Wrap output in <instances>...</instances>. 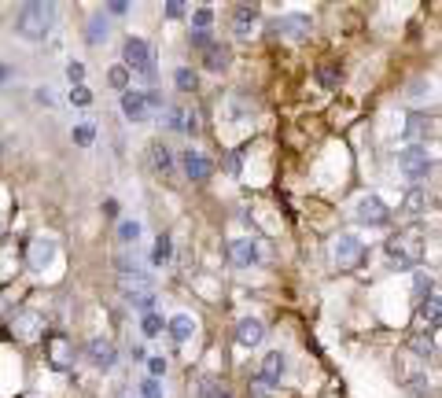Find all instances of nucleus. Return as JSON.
Wrapping results in <instances>:
<instances>
[{
  "instance_id": "48",
  "label": "nucleus",
  "mask_w": 442,
  "mask_h": 398,
  "mask_svg": "<svg viewBox=\"0 0 442 398\" xmlns=\"http://www.w3.org/2000/svg\"><path fill=\"white\" fill-rule=\"evenodd\" d=\"M33 100H37V104H45V107H52V104H56V96H52V89H37V93H33Z\"/></svg>"
},
{
  "instance_id": "13",
  "label": "nucleus",
  "mask_w": 442,
  "mask_h": 398,
  "mask_svg": "<svg viewBox=\"0 0 442 398\" xmlns=\"http://www.w3.org/2000/svg\"><path fill=\"white\" fill-rule=\"evenodd\" d=\"M89 362H93L96 369H103V372H111L114 362H119V351H114V343H111V339L96 336L93 343H89Z\"/></svg>"
},
{
  "instance_id": "22",
  "label": "nucleus",
  "mask_w": 442,
  "mask_h": 398,
  "mask_svg": "<svg viewBox=\"0 0 442 398\" xmlns=\"http://www.w3.org/2000/svg\"><path fill=\"white\" fill-rule=\"evenodd\" d=\"M432 291H435V277L427 273V269H413V299H417V306H420Z\"/></svg>"
},
{
  "instance_id": "38",
  "label": "nucleus",
  "mask_w": 442,
  "mask_h": 398,
  "mask_svg": "<svg viewBox=\"0 0 442 398\" xmlns=\"http://www.w3.org/2000/svg\"><path fill=\"white\" fill-rule=\"evenodd\" d=\"M166 325H162V317L159 314H144V336H159Z\"/></svg>"
},
{
  "instance_id": "27",
  "label": "nucleus",
  "mask_w": 442,
  "mask_h": 398,
  "mask_svg": "<svg viewBox=\"0 0 442 398\" xmlns=\"http://www.w3.org/2000/svg\"><path fill=\"white\" fill-rule=\"evenodd\" d=\"M170 254H174V243H170V236H159V240H155V247H151V266L170 262Z\"/></svg>"
},
{
  "instance_id": "34",
  "label": "nucleus",
  "mask_w": 442,
  "mask_h": 398,
  "mask_svg": "<svg viewBox=\"0 0 442 398\" xmlns=\"http://www.w3.org/2000/svg\"><path fill=\"white\" fill-rule=\"evenodd\" d=\"M70 104L89 107V104H93V89H89V85H74V89H70Z\"/></svg>"
},
{
  "instance_id": "30",
  "label": "nucleus",
  "mask_w": 442,
  "mask_h": 398,
  "mask_svg": "<svg viewBox=\"0 0 442 398\" xmlns=\"http://www.w3.org/2000/svg\"><path fill=\"white\" fill-rule=\"evenodd\" d=\"M409 100H413V104H432V100H435L432 82H413L409 85Z\"/></svg>"
},
{
  "instance_id": "1",
  "label": "nucleus",
  "mask_w": 442,
  "mask_h": 398,
  "mask_svg": "<svg viewBox=\"0 0 442 398\" xmlns=\"http://www.w3.org/2000/svg\"><path fill=\"white\" fill-rule=\"evenodd\" d=\"M424 240H427L424 225H409V229H402V233H395L391 240L383 243L391 269H417L424 262V251H427Z\"/></svg>"
},
{
  "instance_id": "8",
  "label": "nucleus",
  "mask_w": 442,
  "mask_h": 398,
  "mask_svg": "<svg viewBox=\"0 0 442 398\" xmlns=\"http://www.w3.org/2000/svg\"><path fill=\"white\" fill-rule=\"evenodd\" d=\"M435 137H439L435 114H432V118H427V114H413V118L406 122V130H402V140H409V144H420V148H427Z\"/></svg>"
},
{
  "instance_id": "51",
  "label": "nucleus",
  "mask_w": 442,
  "mask_h": 398,
  "mask_svg": "<svg viewBox=\"0 0 442 398\" xmlns=\"http://www.w3.org/2000/svg\"><path fill=\"white\" fill-rule=\"evenodd\" d=\"M8 78H11V70H8V67H0V82H8Z\"/></svg>"
},
{
  "instance_id": "43",
  "label": "nucleus",
  "mask_w": 442,
  "mask_h": 398,
  "mask_svg": "<svg viewBox=\"0 0 442 398\" xmlns=\"http://www.w3.org/2000/svg\"><path fill=\"white\" fill-rule=\"evenodd\" d=\"M148 369H151V380H159L162 372H166V358L159 354V358H148Z\"/></svg>"
},
{
  "instance_id": "46",
  "label": "nucleus",
  "mask_w": 442,
  "mask_h": 398,
  "mask_svg": "<svg viewBox=\"0 0 442 398\" xmlns=\"http://www.w3.org/2000/svg\"><path fill=\"white\" fill-rule=\"evenodd\" d=\"M129 11V0H107V15H125Z\"/></svg>"
},
{
  "instance_id": "21",
  "label": "nucleus",
  "mask_w": 442,
  "mask_h": 398,
  "mask_svg": "<svg viewBox=\"0 0 442 398\" xmlns=\"http://www.w3.org/2000/svg\"><path fill=\"white\" fill-rule=\"evenodd\" d=\"M166 328H170L174 343H188L192 336H196V321H192L188 314H174V317H170V325H166Z\"/></svg>"
},
{
  "instance_id": "50",
  "label": "nucleus",
  "mask_w": 442,
  "mask_h": 398,
  "mask_svg": "<svg viewBox=\"0 0 442 398\" xmlns=\"http://www.w3.org/2000/svg\"><path fill=\"white\" fill-rule=\"evenodd\" d=\"M103 214H107V217H119V199H107V203H103Z\"/></svg>"
},
{
  "instance_id": "47",
  "label": "nucleus",
  "mask_w": 442,
  "mask_h": 398,
  "mask_svg": "<svg viewBox=\"0 0 442 398\" xmlns=\"http://www.w3.org/2000/svg\"><path fill=\"white\" fill-rule=\"evenodd\" d=\"M52 362H56L59 369H63V365H67V343H63V336L56 339V358H52Z\"/></svg>"
},
{
  "instance_id": "42",
  "label": "nucleus",
  "mask_w": 442,
  "mask_h": 398,
  "mask_svg": "<svg viewBox=\"0 0 442 398\" xmlns=\"http://www.w3.org/2000/svg\"><path fill=\"white\" fill-rule=\"evenodd\" d=\"M140 395H144V398H162L159 380H144V383H140Z\"/></svg>"
},
{
  "instance_id": "3",
  "label": "nucleus",
  "mask_w": 442,
  "mask_h": 398,
  "mask_svg": "<svg viewBox=\"0 0 442 398\" xmlns=\"http://www.w3.org/2000/svg\"><path fill=\"white\" fill-rule=\"evenodd\" d=\"M122 56H125V70L140 74L144 82H155V78H159V70H155V52H151V45L144 41V37H125Z\"/></svg>"
},
{
  "instance_id": "11",
  "label": "nucleus",
  "mask_w": 442,
  "mask_h": 398,
  "mask_svg": "<svg viewBox=\"0 0 442 398\" xmlns=\"http://www.w3.org/2000/svg\"><path fill=\"white\" fill-rule=\"evenodd\" d=\"M181 166H185V177L188 181H206L211 177V159L203 155V151H196V148H188V151H181Z\"/></svg>"
},
{
  "instance_id": "35",
  "label": "nucleus",
  "mask_w": 442,
  "mask_h": 398,
  "mask_svg": "<svg viewBox=\"0 0 442 398\" xmlns=\"http://www.w3.org/2000/svg\"><path fill=\"white\" fill-rule=\"evenodd\" d=\"M125 303L140 314H155V295H133V299H125Z\"/></svg>"
},
{
  "instance_id": "40",
  "label": "nucleus",
  "mask_w": 442,
  "mask_h": 398,
  "mask_svg": "<svg viewBox=\"0 0 442 398\" xmlns=\"http://www.w3.org/2000/svg\"><path fill=\"white\" fill-rule=\"evenodd\" d=\"M144 104H148V111H151V114H159V111L166 107V100H162V93H155V89H148V93H144Z\"/></svg>"
},
{
  "instance_id": "28",
  "label": "nucleus",
  "mask_w": 442,
  "mask_h": 398,
  "mask_svg": "<svg viewBox=\"0 0 442 398\" xmlns=\"http://www.w3.org/2000/svg\"><path fill=\"white\" fill-rule=\"evenodd\" d=\"M37 325H41V317H37V314H30V310H26V314H19V321H15L19 336H26V339H33V336H37Z\"/></svg>"
},
{
  "instance_id": "25",
  "label": "nucleus",
  "mask_w": 442,
  "mask_h": 398,
  "mask_svg": "<svg viewBox=\"0 0 442 398\" xmlns=\"http://www.w3.org/2000/svg\"><path fill=\"white\" fill-rule=\"evenodd\" d=\"M232 19H236V37H251V26H254V19H258V8L254 4H240Z\"/></svg>"
},
{
  "instance_id": "36",
  "label": "nucleus",
  "mask_w": 442,
  "mask_h": 398,
  "mask_svg": "<svg viewBox=\"0 0 442 398\" xmlns=\"http://www.w3.org/2000/svg\"><path fill=\"white\" fill-rule=\"evenodd\" d=\"M188 41H192V48H203V52H206V48L214 45V37H211V30H192Z\"/></svg>"
},
{
  "instance_id": "39",
  "label": "nucleus",
  "mask_w": 442,
  "mask_h": 398,
  "mask_svg": "<svg viewBox=\"0 0 442 398\" xmlns=\"http://www.w3.org/2000/svg\"><path fill=\"white\" fill-rule=\"evenodd\" d=\"M413 351H417L420 358H435V343L427 336H417V339H413Z\"/></svg>"
},
{
  "instance_id": "12",
  "label": "nucleus",
  "mask_w": 442,
  "mask_h": 398,
  "mask_svg": "<svg viewBox=\"0 0 442 398\" xmlns=\"http://www.w3.org/2000/svg\"><path fill=\"white\" fill-rule=\"evenodd\" d=\"M119 288H122L125 299H133V295H155V277L133 269V273H122L119 277Z\"/></svg>"
},
{
  "instance_id": "7",
  "label": "nucleus",
  "mask_w": 442,
  "mask_h": 398,
  "mask_svg": "<svg viewBox=\"0 0 442 398\" xmlns=\"http://www.w3.org/2000/svg\"><path fill=\"white\" fill-rule=\"evenodd\" d=\"M273 37H291V41H303V37H310V30H314V22H310V15H280V19H269L266 26Z\"/></svg>"
},
{
  "instance_id": "37",
  "label": "nucleus",
  "mask_w": 442,
  "mask_h": 398,
  "mask_svg": "<svg viewBox=\"0 0 442 398\" xmlns=\"http://www.w3.org/2000/svg\"><path fill=\"white\" fill-rule=\"evenodd\" d=\"M67 82H70V85H82V82H85V63H77V59L67 63Z\"/></svg>"
},
{
  "instance_id": "29",
  "label": "nucleus",
  "mask_w": 442,
  "mask_h": 398,
  "mask_svg": "<svg viewBox=\"0 0 442 398\" xmlns=\"http://www.w3.org/2000/svg\"><path fill=\"white\" fill-rule=\"evenodd\" d=\"M119 240H122V247H137L140 222H119Z\"/></svg>"
},
{
  "instance_id": "14",
  "label": "nucleus",
  "mask_w": 442,
  "mask_h": 398,
  "mask_svg": "<svg viewBox=\"0 0 442 398\" xmlns=\"http://www.w3.org/2000/svg\"><path fill=\"white\" fill-rule=\"evenodd\" d=\"M122 114L129 122H148L151 118V111L144 104V93H137V89H125L122 93Z\"/></svg>"
},
{
  "instance_id": "17",
  "label": "nucleus",
  "mask_w": 442,
  "mask_h": 398,
  "mask_svg": "<svg viewBox=\"0 0 442 398\" xmlns=\"http://www.w3.org/2000/svg\"><path fill=\"white\" fill-rule=\"evenodd\" d=\"M56 240H52V236H41V240H33V247H30V266L33 269H45L52 259H56Z\"/></svg>"
},
{
  "instance_id": "16",
  "label": "nucleus",
  "mask_w": 442,
  "mask_h": 398,
  "mask_svg": "<svg viewBox=\"0 0 442 398\" xmlns=\"http://www.w3.org/2000/svg\"><path fill=\"white\" fill-rule=\"evenodd\" d=\"M420 317H424V332L427 336H435L439 325H442V303H439V291H432L427 299L420 303Z\"/></svg>"
},
{
  "instance_id": "33",
  "label": "nucleus",
  "mask_w": 442,
  "mask_h": 398,
  "mask_svg": "<svg viewBox=\"0 0 442 398\" xmlns=\"http://www.w3.org/2000/svg\"><path fill=\"white\" fill-rule=\"evenodd\" d=\"M211 19H214L211 8H196L192 11V30H211Z\"/></svg>"
},
{
  "instance_id": "4",
  "label": "nucleus",
  "mask_w": 442,
  "mask_h": 398,
  "mask_svg": "<svg viewBox=\"0 0 442 398\" xmlns=\"http://www.w3.org/2000/svg\"><path fill=\"white\" fill-rule=\"evenodd\" d=\"M398 170L406 181H424V177L435 170V155L420 144H406L398 151Z\"/></svg>"
},
{
  "instance_id": "44",
  "label": "nucleus",
  "mask_w": 442,
  "mask_h": 398,
  "mask_svg": "<svg viewBox=\"0 0 442 398\" xmlns=\"http://www.w3.org/2000/svg\"><path fill=\"white\" fill-rule=\"evenodd\" d=\"M199 395H203V398H232L229 391H221V388H214V383H203V388H199Z\"/></svg>"
},
{
  "instance_id": "10",
  "label": "nucleus",
  "mask_w": 442,
  "mask_h": 398,
  "mask_svg": "<svg viewBox=\"0 0 442 398\" xmlns=\"http://www.w3.org/2000/svg\"><path fill=\"white\" fill-rule=\"evenodd\" d=\"M284 372H288V358L280 351H269L262 358V372H258V388H280Z\"/></svg>"
},
{
  "instance_id": "26",
  "label": "nucleus",
  "mask_w": 442,
  "mask_h": 398,
  "mask_svg": "<svg viewBox=\"0 0 442 398\" xmlns=\"http://www.w3.org/2000/svg\"><path fill=\"white\" fill-rule=\"evenodd\" d=\"M70 137H74V144L93 148V140H96V125H93V122H77L74 130H70Z\"/></svg>"
},
{
  "instance_id": "9",
  "label": "nucleus",
  "mask_w": 442,
  "mask_h": 398,
  "mask_svg": "<svg viewBox=\"0 0 442 398\" xmlns=\"http://www.w3.org/2000/svg\"><path fill=\"white\" fill-rule=\"evenodd\" d=\"M229 259L243 266V269H251L262 262V243L251 240V236H240V240H229Z\"/></svg>"
},
{
  "instance_id": "6",
  "label": "nucleus",
  "mask_w": 442,
  "mask_h": 398,
  "mask_svg": "<svg viewBox=\"0 0 442 398\" xmlns=\"http://www.w3.org/2000/svg\"><path fill=\"white\" fill-rule=\"evenodd\" d=\"M358 225H369V229H380V225H391V211L380 196H361L358 207H354Z\"/></svg>"
},
{
  "instance_id": "32",
  "label": "nucleus",
  "mask_w": 442,
  "mask_h": 398,
  "mask_svg": "<svg viewBox=\"0 0 442 398\" xmlns=\"http://www.w3.org/2000/svg\"><path fill=\"white\" fill-rule=\"evenodd\" d=\"M174 82H177V89H181V93H192V89H196V70H188V67H181L177 74H174Z\"/></svg>"
},
{
  "instance_id": "20",
  "label": "nucleus",
  "mask_w": 442,
  "mask_h": 398,
  "mask_svg": "<svg viewBox=\"0 0 442 398\" xmlns=\"http://www.w3.org/2000/svg\"><path fill=\"white\" fill-rule=\"evenodd\" d=\"M185 118H188V111L177 107V104H166L159 111V125H162L166 133H185Z\"/></svg>"
},
{
  "instance_id": "24",
  "label": "nucleus",
  "mask_w": 442,
  "mask_h": 398,
  "mask_svg": "<svg viewBox=\"0 0 442 398\" xmlns=\"http://www.w3.org/2000/svg\"><path fill=\"white\" fill-rule=\"evenodd\" d=\"M402 211H406L409 217H420L427 211V192L424 188H409L406 199H402Z\"/></svg>"
},
{
  "instance_id": "15",
  "label": "nucleus",
  "mask_w": 442,
  "mask_h": 398,
  "mask_svg": "<svg viewBox=\"0 0 442 398\" xmlns=\"http://www.w3.org/2000/svg\"><path fill=\"white\" fill-rule=\"evenodd\" d=\"M262 339H266V325L258 317H243L236 325V343L240 346H258Z\"/></svg>"
},
{
  "instance_id": "31",
  "label": "nucleus",
  "mask_w": 442,
  "mask_h": 398,
  "mask_svg": "<svg viewBox=\"0 0 442 398\" xmlns=\"http://www.w3.org/2000/svg\"><path fill=\"white\" fill-rule=\"evenodd\" d=\"M406 391L413 398H427V395H432V383H427V376H409L406 380Z\"/></svg>"
},
{
  "instance_id": "19",
  "label": "nucleus",
  "mask_w": 442,
  "mask_h": 398,
  "mask_svg": "<svg viewBox=\"0 0 442 398\" xmlns=\"http://www.w3.org/2000/svg\"><path fill=\"white\" fill-rule=\"evenodd\" d=\"M107 37H111L107 15H103V11H93V15H89V26H85V41H89V45H103Z\"/></svg>"
},
{
  "instance_id": "18",
  "label": "nucleus",
  "mask_w": 442,
  "mask_h": 398,
  "mask_svg": "<svg viewBox=\"0 0 442 398\" xmlns=\"http://www.w3.org/2000/svg\"><path fill=\"white\" fill-rule=\"evenodd\" d=\"M148 151H151V166H155V170H159L162 177H170V174L177 170V159H174V151L166 148L162 140H155V144H151Z\"/></svg>"
},
{
  "instance_id": "23",
  "label": "nucleus",
  "mask_w": 442,
  "mask_h": 398,
  "mask_svg": "<svg viewBox=\"0 0 442 398\" xmlns=\"http://www.w3.org/2000/svg\"><path fill=\"white\" fill-rule=\"evenodd\" d=\"M229 59H232V52H229V48L225 45H211V48H206V52H203V63H206V70H225L229 67Z\"/></svg>"
},
{
  "instance_id": "5",
  "label": "nucleus",
  "mask_w": 442,
  "mask_h": 398,
  "mask_svg": "<svg viewBox=\"0 0 442 398\" xmlns=\"http://www.w3.org/2000/svg\"><path fill=\"white\" fill-rule=\"evenodd\" d=\"M365 240H358L354 233H340L332 240V259H335V266H343V269H354V266H361L365 262Z\"/></svg>"
},
{
  "instance_id": "49",
  "label": "nucleus",
  "mask_w": 442,
  "mask_h": 398,
  "mask_svg": "<svg viewBox=\"0 0 442 398\" xmlns=\"http://www.w3.org/2000/svg\"><path fill=\"white\" fill-rule=\"evenodd\" d=\"M221 166H225L229 174H236V170H240V155H236V151H229V155L221 159Z\"/></svg>"
},
{
  "instance_id": "45",
  "label": "nucleus",
  "mask_w": 442,
  "mask_h": 398,
  "mask_svg": "<svg viewBox=\"0 0 442 398\" xmlns=\"http://www.w3.org/2000/svg\"><path fill=\"white\" fill-rule=\"evenodd\" d=\"M166 15L181 19V15H185V0H166Z\"/></svg>"
},
{
  "instance_id": "2",
  "label": "nucleus",
  "mask_w": 442,
  "mask_h": 398,
  "mask_svg": "<svg viewBox=\"0 0 442 398\" xmlns=\"http://www.w3.org/2000/svg\"><path fill=\"white\" fill-rule=\"evenodd\" d=\"M52 26H56V4H48V0H30L15 15V33L22 41H45Z\"/></svg>"
},
{
  "instance_id": "41",
  "label": "nucleus",
  "mask_w": 442,
  "mask_h": 398,
  "mask_svg": "<svg viewBox=\"0 0 442 398\" xmlns=\"http://www.w3.org/2000/svg\"><path fill=\"white\" fill-rule=\"evenodd\" d=\"M111 85L125 93V85H129V70H125V67H114V70H111Z\"/></svg>"
}]
</instances>
